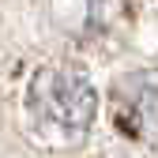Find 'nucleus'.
I'll list each match as a JSON object with an SVG mask.
<instances>
[{
    "label": "nucleus",
    "instance_id": "1",
    "mask_svg": "<svg viewBox=\"0 0 158 158\" xmlns=\"http://www.w3.org/2000/svg\"><path fill=\"white\" fill-rule=\"evenodd\" d=\"M94 113H98V90L87 79V72L72 64H49L34 72L27 87V121L45 147L64 151L83 143V135L94 124Z\"/></svg>",
    "mask_w": 158,
    "mask_h": 158
},
{
    "label": "nucleus",
    "instance_id": "2",
    "mask_svg": "<svg viewBox=\"0 0 158 158\" xmlns=\"http://www.w3.org/2000/svg\"><path fill=\"white\" fill-rule=\"evenodd\" d=\"M113 106H117L113 109L117 113V128H121L128 139L158 147V75L154 72L121 83Z\"/></svg>",
    "mask_w": 158,
    "mask_h": 158
}]
</instances>
